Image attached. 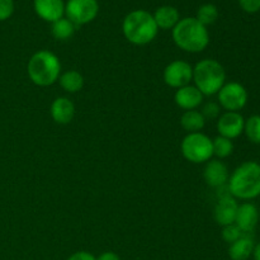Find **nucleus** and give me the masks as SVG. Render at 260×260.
Segmentation results:
<instances>
[{
  "instance_id": "obj_9",
  "label": "nucleus",
  "mask_w": 260,
  "mask_h": 260,
  "mask_svg": "<svg viewBox=\"0 0 260 260\" xmlns=\"http://www.w3.org/2000/svg\"><path fill=\"white\" fill-rule=\"evenodd\" d=\"M193 79V68L190 63L183 60L172 61L164 69V81L170 88L179 89L189 85Z\"/></svg>"
},
{
  "instance_id": "obj_2",
  "label": "nucleus",
  "mask_w": 260,
  "mask_h": 260,
  "mask_svg": "<svg viewBox=\"0 0 260 260\" xmlns=\"http://www.w3.org/2000/svg\"><path fill=\"white\" fill-rule=\"evenodd\" d=\"M172 30L175 45L185 52H202L210 43L207 27L198 22L196 18H183Z\"/></svg>"
},
{
  "instance_id": "obj_28",
  "label": "nucleus",
  "mask_w": 260,
  "mask_h": 260,
  "mask_svg": "<svg viewBox=\"0 0 260 260\" xmlns=\"http://www.w3.org/2000/svg\"><path fill=\"white\" fill-rule=\"evenodd\" d=\"M239 5L244 12L254 14L260 10V0H238Z\"/></svg>"
},
{
  "instance_id": "obj_30",
  "label": "nucleus",
  "mask_w": 260,
  "mask_h": 260,
  "mask_svg": "<svg viewBox=\"0 0 260 260\" xmlns=\"http://www.w3.org/2000/svg\"><path fill=\"white\" fill-rule=\"evenodd\" d=\"M96 260H121L118 254L113 253V251H104L101 255L96 258Z\"/></svg>"
},
{
  "instance_id": "obj_27",
  "label": "nucleus",
  "mask_w": 260,
  "mask_h": 260,
  "mask_svg": "<svg viewBox=\"0 0 260 260\" xmlns=\"http://www.w3.org/2000/svg\"><path fill=\"white\" fill-rule=\"evenodd\" d=\"M14 13V0H0V22L9 19Z\"/></svg>"
},
{
  "instance_id": "obj_12",
  "label": "nucleus",
  "mask_w": 260,
  "mask_h": 260,
  "mask_svg": "<svg viewBox=\"0 0 260 260\" xmlns=\"http://www.w3.org/2000/svg\"><path fill=\"white\" fill-rule=\"evenodd\" d=\"M203 178L207 185L212 188H221L228 184L229 182V169L222 161L216 159L208 160L203 169Z\"/></svg>"
},
{
  "instance_id": "obj_8",
  "label": "nucleus",
  "mask_w": 260,
  "mask_h": 260,
  "mask_svg": "<svg viewBox=\"0 0 260 260\" xmlns=\"http://www.w3.org/2000/svg\"><path fill=\"white\" fill-rule=\"evenodd\" d=\"M218 103L226 109V112H239L248 103V90L240 83L231 81L225 83V85L217 93Z\"/></svg>"
},
{
  "instance_id": "obj_5",
  "label": "nucleus",
  "mask_w": 260,
  "mask_h": 260,
  "mask_svg": "<svg viewBox=\"0 0 260 260\" xmlns=\"http://www.w3.org/2000/svg\"><path fill=\"white\" fill-rule=\"evenodd\" d=\"M194 86L203 96L215 95L226 83V73L223 66L212 58H205L193 68Z\"/></svg>"
},
{
  "instance_id": "obj_14",
  "label": "nucleus",
  "mask_w": 260,
  "mask_h": 260,
  "mask_svg": "<svg viewBox=\"0 0 260 260\" xmlns=\"http://www.w3.org/2000/svg\"><path fill=\"white\" fill-rule=\"evenodd\" d=\"M259 222V211L255 205L250 202H245L239 205L236 212L235 225L238 226L243 234H250L255 230Z\"/></svg>"
},
{
  "instance_id": "obj_10",
  "label": "nucleus",
  "mask_w": 260,
  "mask_h": 260,
  "mask_svg": "<svg viewBox=\"0 0 260 260\" xmlns=\"http://www.w3.org/2000/svg\"><path fill=\"white\" fill-rule=\"evenodd\" d=\"M245 119L239 112H225L217 119V131L220 136L234 140L244 132Z\"/></svg>"
},
{
  "instance_id": "obj_24",
  "label": "nucleus",
  "mask_w": 260,
  "mask_h": 260,
  "mask_svg": "<svg viewBox=\"0 0 260 260\" xmlns=\"http://www.w3.org/2000/svg\"><path fill=\"white\" fill-rule=\"evenodd\" d=\"M244 132H245L246 137L249 141L253 144L260 145V116L259 114H254V116L249 117L245 121V126H244Z\"/></svg>"
},
{
  "instance_id": "obj_11",
  "label": "nucleus",
  "mask_w": 260,
  "mask_h": 260,
  "mask_svg": "<svg viewBox=\"0 0 260 260\" xmlns=\"http://www.w3.org/2000/svg\"><path fill=\"white\" fill-rule=\"evenodd\" d=\"M35 12L45 22L53 23L65 14L63 0H33Z\"/></svg>"
},
{
  "instance_id": "obj_20",
  "label": "nucleus",
  "mask_w": 260,
  "mask_h": 260,
  "mask_svg": "<svg viewBox=\"0 0 260 260\" xmlns=\"http://www.w3.org/2000/svg\"><path fill=\"white\" fill-rule=\"evenodd\" d=\"M60 86L68 93H76L81 90L84 86V78L79 71L69 70L66 73L61 74L58 78Z\"/></svg>"
},
{
  "instance_id": "obj_4",
  "label": "nucleus",
  "mask_w": 260,
  "mask_h": 260,
  "mask_svg": "<svg viewBox=\"0 0 260 260\" xmlns=\"http://www.w3.org/2000/svg\"><path fill=\"white\" fill-rule=\"evenodd\" d=\"M28 76L38 86H50L61 75V63L57 56L47 50L36 52L28 61Z\"/></svg>"
},
{
  "instance_id": "obj_13",
  "label": "nucleus",
  "mask_w": 260,
  "mask_h": 260,
  "mask_svg": "<svg viewBox=\"0 0 260 260\" xmlns=\"http://www.w3.org/2000/svg\"><path fill=\"white\" fill-rule=\"evenodd\" d=\"M239 205L233 196H225L218 198L217 205L213 211L215 221L220 226H228L235 223L236 212H238Z\"/></svg>"
},
{
  "instance_id": "obj_16",
  "label": "nucleus",
  "mask_w": 260,
  "mask_h": 260,
  "mask_svg": "<svg viewBox=\"0 0 260 260\" xmlns=\"http://www.w3.org/2000/svg\"><path fill=\"white\" fill-rule=\"evenodd\" d=\"M51 117L58 124H68L75 116V106L66 96L56 98L51 104Z\"/></svg>"
},
{
  "instance_id": "obj_29",
  "label": "nucleus",
  "mask_w": 260,
  "mask_h": 260,
  "mask_svg": "<svg viewBox=\"0 0 260 260\" xmlns=\"http://www.w3.org/2000/svg\"><path fill=\"white\" fill-rule=\"evenodd\" d=\"M68 260H96V258L89 251H76Z\"/></svg>"
},
{
  "instance_id": "obj_18",
  "label": "nucleus",
  "mask_w": 260,
  "mask_h": 260,
  "mask_svg": "<svg viewBox=\"0 0 260 260\" xmlns=\"http://www.w3.org/2000/svg\"><path fill=\"white\" fill-rule=\"evenodd\" d=\"M254 246H255V244H254L253 239L246 235V234H244L239 240L230 244L229 256H230L231 260H248L253 255Z\"/></svg>"
},
{
  "instance_id": "obj_25",
  "label": "nucleus",
  "mask_w": 260,
  "mask_h": 260,
  "mask_svg": "<svg viewBox=\"0 0 260 260\" xmlns=\"http://www.w3.org/2000/svg\"><path fill=\"white\" fill-rule=\"evenodd\" d=\"M221 235H222V239L226 241V243L233 244L235 243L236 240H239L244 234L241 233V230L235 225V223H233V225L223 226Z\"/></svg>"
},
{
  "instance_id": "obj_31",
  "label": "nucleus",
  "mask_w": 260,
  "mask_h": 260,
  "mask_svg": "<svg viewBox=\"0 0 260 260\" xmlns=\"http://www.w3.org/2000/svg\"><path fill=\"white\" fill-rule=\"evenodd\" d=\"M253 256L255 260H260V243H258L255 246H254Z\"/></svg>"
},
{
  "instance_id": "obj_22",
  "label": "nucleus",
  "mask_w": 260,
  "mask_h": 260,
  "mask_svg": "<svg viewBox=\"0 0 260 260\" xmlns=\"http://www.w3.org/2000/svg\"><path fill=\"white\" fill-rule=\"evenodd\" d=\"M196 19L200 23H202L205 27L213 24L218 18V9L216 5L213 4H203L198 8L197 14H196Z\"/></svg>"
},
{
  "instance_id": "obj_7",
  "label": "nucleus",
  "mask_w": 260,
  "mask_h": 260,
  "mask_svg": "<svg viewBox=\"0 0 260 260\" xmlns=\"http://www.w3.org/2000/svg\"><path fill=\"white\" fill-rule=\"evenodd\" d=\"M98 13V0H68V3H65L66 18L75 25L93 22Z\"/></svg>"
},
{
  "instance_id": "obj_15",
  "label": "nucleus",
  "mask_w": 260,
  "mask_h": 260,
  "mask_svg": "<svg viewBox=\"0 0 260 260\" xmlns=\"http://www.w3.org/2000/svg\"><path fill=\"white\" fill-rule=\"evenodd\" d=\"M174 101L179 108L184 111H193L202 104L203 94L194 85H185L175 91Z\"/></svg>"
},
{
  "instance_id": "obj_1",
  "label": "nucleus",
  "mask_w": 260,
  "mask_h": 260,
  "mask_svg": "<svg viewBox=\"0 0 260 260\" xmlns=\"http://www.w3.org/2000/svg\"><path fill=\"white\" fill-rule=\"evenodd\" d=\"M228 188L235 200L250 201L260 196V164L245 161L229 178Z\"/></svg>"
},
{
  "instance_id": "obj_17",
  "label": "nucleus",
  "mask_w": 260,
  "mask_h": 260,
  "mask_svg": "<svg viewBox=\"0 0 260 260\" xmlns=\"http://www.w3.org/2000/svg\"><path fill=\"white\" fill-rule=\"evenodd\" d=\"M159 29H173L180 20L179 12L172 5H162L152 14Z\"/></svg>"
},
{
  "instance_id": "obj_6",
  "label": "nucleus",
  "mask_w": 260,
  "mask_h": 260,
  "mask_svg": "<svg viewBox=\"0 0 260 260\" xmlns=\"http://www.w3.org/2000/svg\"><path fill=\"white\" fill-rule=\"evenodd\" d=\"M180 150L184 159L193 164L207 162L213 156L212 140L202 132L188 134L180 144Z\"/></svg>"
},
{
  "instance_id": "obj_26",
  "label": "nucleus",
  "mask_w": 260,
  "mask_h": 260,
  "mask_svg": "<svg viewBox=\"0 0 260 260\" xmlns=\"http://www.w3.org/2000/svg\"><path fill=\"white\" fill-rule=\"evenodd\" d=\"M201 113L203 114L206 121L207 119H215L220 116V106L217 103H215V102H208V103H206L203 106Z\"/></svg>"
},
{
  "instance_id": "obj_21",
  "label": "nucleus",
  "mask_w": 260,
  "mask_h": 260,
  "mask_svg": "<svg viewBox=\"0 0 260 260\" xmlns=\"http://www.w3.org/2000/svg\"><path fill=\"white\" fill-rule=\"evenodd\" d=\"M75 27L76 25L74 24L71 20L62 17L61 19L52 23L51 32H52V36L57 41H68L70 40L74 36V33H75Z\"/></svg>"
},
{
  "instance_id": "obj_3",
  "label": "nucleus",
  "mask_w": 260,
  "mask_h": 260,
  "mask_svg": "<svg viewBox=\"0 0 260 260\" xmlns=\"http://www.w3.org/2000/svg\"><path fill=\"white\" fill-rule=\"evenodd\" d=\"M122 30L129 43L144 46L155 40L159 28L151 13L144 9H137L132 10L124 17Z\"/></svg>"
},
{
  "instance_id": "obj_23",
  "label": "nucleus",
  "mask_w": 260,
  "mask_h": 260,
  "mask_svg": "<svg viewBox=\"0 0 260 260\" xmlns=\"http://www.w3.org/2000/svg\"><path fill=\"white\" fill-rule=\"evenodd\" d=\"M213 155H216L220 159L229 157L234 152V144L233 140L226 139V137L218 136L215 140H212Z\"/></svg>"
},
{
  "instance_id": "obj_19",
  "label": "nucleus",
  "mask_w": 260,
  "mask_h": 260,
  "mask_svg": "<svg viewBox=\"0 0 260 260\" xmlns=\"http://www.w3.org/2000/svg\"><path fill=\"white\" fill-rule=\"evenodd\" d=\"M206 119L203 114L197 109L193 111H185L183 113L182 118H180V126L188 132V134H193V132H200L201 129L205 127Z\"/></svg>"
}]
</instances>
